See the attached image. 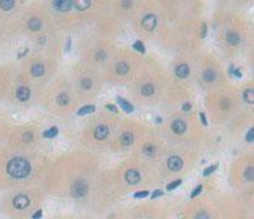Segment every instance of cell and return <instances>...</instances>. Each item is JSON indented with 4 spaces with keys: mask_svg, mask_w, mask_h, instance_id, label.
<instances>
[{
    "mask_svg": "<svg viewBox=\"0 0 254 219\" xmlns=\"http://www.w3.org/2000/svg\"><path fill=\"white\" fill-rule=\"evenodd\" d=\"M8 173L13 178H25L30 173V164L23 158H14L8 164Z\"/></svg>",
    "mask_w": 254,
    "mask_h": 219,
    "instance_id": "obj_1",
    "label": "cell"
},
{
    "mask_svg": "<svg viewBox=\"0 0 254 219\" xmlns=\"http://www.w3.org/2000/svg\"><path fill=\"white\" fill-rule=\"evenodd\" d=\"M88 192V185L84 180H77L72 188V193L74 197L77 198H80V197H84Z\"/></svg>",
    "mask_w": 254,
    "mask_h": 219,
    "instance_id": "obj_2",
    "label": "cell"
},
{
    "mask_svg": "<svg viewBox=\"0 0 254 219\" xmlns=\"http://www.w3.org/2000/svg\"><path fill=\"white\" fill-rule=\"evenodd\" d=\"M142 25H143L144 29H147V30L150 31V30H153V29L155 28V25H156V18H155L154 15L149 14V15L144 16V19L142 20Z\"/></svg>",
    "mask_w": 254,
    "mask_h": 219,
    "instance_id": "obj_3",
    "label": "cell"
},
{
    "mask_svg": "<svg viewBox=\"0 0 254 219\" xmlns=\"http://www.w3.org/2000/svg\"><path fill=\"white\" fill-rule=\"evenodd\" d=\"M183 167V160L179 158V156H172L168 160V168L170 170H174V172H178Z\"/></svg>",
    "mask_w": 254,
    "mask_h": 219,
    "instance_id": "obj_4",
    "label": "cell"
},
{
    "mask_svg": "<svg viewBox=\"0 0 254 219\" xmlns=\"http://www.w3.org/2000/svg\"><path fill=\"white\" fill-rule=\"evenodd\" d=\"M125 179H126V182H128L129 184H137V183L139 182V179H140V174H139L138 170H135V169H130V170L126 172V174H125Z\"/></svg>",
    "mask_w": 254,
    "mask_h": 219,
    "instance_id": "obj_5",
    "label": "cell"
},
{
    "mask_svg": "<svg viewBox=\"0 0 254 219\" xmlns=\"http://www.w3.org/2000/svg\"><path fill=\"white\" fill-rule=\"evenodd\" d=\"M29 205V198L26 195H18L14 199V207L16 209H25Z\"/></svg>",
    "mask_w": 254,
    "mask_h": 219,
    "instance_id": "obj_6",
    "label": "cell"
},
{
    "mask_svg": "<svg viewBox=\"0 0 254 219\" xmlns=\"http://www.w3.org/2000/svg\"><path fill=\"white\" fill-rule=\"evenodd\" d=\"M53 4L56 10L61 11H68L73 7V2H70V0H59V2H54Z\"/></svg>",
    "mask_w": 254,
    "mask_h": 219,
    "instance_id": "obj_7",
    "label": "cell"
},
{
    "mask_svg": "<svg viewBox=\"0 0 254 219\" xmlns=\"http://www.w3.org/2000/svg\"><path fill=\"white\" fill-rule=\"evenodd\" d=\"M30 97V90L26 88V86H20L18 90H16V98L21 102H25L28 100Z\"/></svg>",
    "mask_w": 254,
    "mask_h": 219,
    "instance_id": "obj_8",
    "label": "cell"
},
{
    "mask_svg": "<svg viewBox=\"0 0 254 219\" xmlns=\"http://www.w3.org/2000/svg\"><path fill=\"white\" fill-rule=\"evenodd\" d=\"M108 133H109L108 127H105V125H99V127H98L97 129H95L94 137L97 138L98 140H102V139H104V138L108 135Z\"/></svg>",
    "mask_w": 254,
    "mask_h": 219,
    "instance_id": "obj_9",
    "label": "cell"
},
{
    "mask_svg": "<svg viewBox=\"0 0 254 219\" xmlns=\"http://www.w3.org/2000/svg\"><path fill=\"white\" fill-rule=\"evenodd\" d=\"M172 129L175 134H182L185 132L186 127H185V123L182 121V120H174L173 124H172Z\"/></svg>",
    "mask_w": 254,
    "mask_h": 219,
    "instance_id": "obj_10",
    "label": "cell"
},
{
    "mask_svg": "<svg viewBox=\"0 0 254 219\" xmlns=\"http://www.w3.org/2000/svg\"><path fill=\"white\" fill-rule=\"evenodd\" d=\"M115 69H116V74H119V75H124V74H126V73L129 72V67H128V64H126V63H124V61L118 63Z\"/></svg>",
    "mask_w": 254,
    "mask_h": 219,
    "instance_id": "obj_11",
    "label": "cell"
},
{
    "mask_svg": "<svg viewBox=\"0 0 254 219\" xmlns=\"http://www.w3.org/2000/svg\"><path fill=\"white\" fill-rule=\"evenodd\" d=\"M175 74H177V77H179V78H185V77L189 74V68H188L185 64H182V65H179V67L175 69Z\"/></svg>",
    "mask_w": 254,
    "mask_h": 219,
    "instance_id": "obj_12",
    "label": "cell"
},
{
    "mask_svg": "<svg viewBox=\"0 0 254 219\" xmlns=\"http://www.w3.org/2000/svg\"><path fill=\"white\" fill-rule=\"evenodd\" d=\"M120 142L121 144L124 145H130L133 142H134V137L132 133H124L121 137H120Z\"/></svg>",
    "mask_w": 254,
    "mask_h": 219,
    "instance_id": "obj_13",
    "label": "cell"
},
{
    "mask_svg": "<svg viewBox=\"0 0 254 219\" xmlns=\"http://www.w3.org/2000/svg\"><path fill=\"white\" fill-rule=\"evenodd\" d=\"M116 99H118L119 104L121 105V109H124L125 112H128V113H130V112H133V110H134L133 105H132L130 103H128V102H126L125 99H123V98H120V97H118Z\"/></svg>",
    "mask_w": 254,
    "mask_h": 219,
    "instance_id": "obj_14",
    "label": "cell"
},
{
    "mask_svg": "<svg viewBox=\"0 0 254 219\" xmlns=\"http://www.w3.org/2000/svg\"><path fill=\"white\" fill-rule=\"evenodd\" d=\"M215 72L213 70V69H207L204 73H203V79L205 80V81H208V83H210V81H214L215 80Z\"/></svg>",
    "mask_w": 254,
    "mask_h": 219,
    "instance_id": "obj_15",
    "label": "cell"
},
{
    "mask_svg": "<svg viewBox=\"0 0 254 219\" xmlns=\"http://www.w3.org/2000/svg\"><path fill=\"white\" fill-rule=\"evenodd\" d=\"M73 5H75L78 10H85L89 8L90 2H88V0H77V2H73Z\"/></svg>",
    "mask_w": 254,
    "mask_h": 219,
    "instance_id": "obj_16",
    "label": "cell"
},
{
    "mask_svg": "<svg viewBox=\"0 0 254 219\" xmlns=\"http://www.w3.org/2000/svg\"><path fill=\"white\" fill-rule=\"evenodd\" d=\"M40 28H42V23H40L39 19L34 18V19H30V20H29V29H30V30L37 31V30H39Z\"/></svg>",
    "mask_w": 254,
    "mask_h": 219,
    "instance_id": "obj_17",
    "label": "cell"
},
{
    "mask_svg": "<svg viewBox=\"0 0 254 219\" xmlns=\"http://www.w3.org/2000/svg\"><path fill=\"white\" fill-rule=\"evenodd\" d=\"M31 74L34 77H42L44 74V67L42 64H35L33 68H31Z\"/></svg>",
    "mask_w": 254,
    "mask_h": 219,
    "instance_id": "obj_18",
    "label": "cell"
},
{
    "mask_svg": "<svg viewBox=\"0 0 254 219\" xmlns=\"http://www.w3.org/2000/svg\"><path fill=\"white\" fill-rule=\"evenodd\" d=\"M227 40H228V43H229L230 45H237V44L239 43V37H238V34H235V33H228Z\"/></svg>",
    "mask_w": 254,
    "mask_h": 219,
    "instance_id": "obj_19",
    "label": "cell"
},
{
    "mask_svg": "<svg viewBox=\"0 0 254 219\" xmlns=\"http://www.w3.org/2000/svg\"><path fill=\"white\" fill-rule=\"evenodd\" d=\"M13 7H14L13 0H2V2H0V8H2L3 10H5V11L10 10Z\"/></svg>",
    "mask_w": 254,
    "mask_h": 219,
    "instance_id": "obj_20",
    "label": "cell"
},
{
    "mask_svg": "<svg viewBox=\"0 0 254 219\" xmlns=\"http://www.w3.org/2000/svg\"><path fill=\"white\" fill-rule=\"evenodd\" d=\"M68 103H69L68 94L63 93V94H60V95H58V104H59V105H67Z\"/></svg>",
    "mask_w": 254,
    "mask_h": 219,
    "instance_id": "obj_21",
    "label": "cell"
},
{
    "mask_svg": "<svg viewBox=\"0 0 254 219\" xmlns=\"http://www.w3.org/2000/svg\"><path fill=\"white\" fill-rule=\"evenodd\" d=\"M153 93H154V86H153V85H150V84L144 85V86L142 88V94H143V95H145V97L151 95Z\"/></svg>",
    "mask_w": 254,
    "mask_h": 219,
    "instance_id": "obj_22",
    "label": "cell"
},
{
    "mask_svg": "<svg viewBox=\"0 0 254 219\" xmlns=\"http://www.w3.org/2000/svg\"><path fill=\"white\" fill-rule=\"evenodd\" d=\"M253 97H254V90L250 88V89H247L244 91V99L248 102V103H253Z\"/></svg>",
    "mask_w": 254,
    "mask_h": 219,
    "instance_id": "obj_23",
    "label": "cell"
},
{
    "mask_svg": "<svg viewBox=\"0 0 254 219\" xmlns=\"http://www.w3.org/2000/svg\"><path fill=\"white\" fill-rule=\"evenodd\" d=\"M94 109H95L94 105H86V107H83V108L78 112V115H84V114L91 113V112H94Z\"/></svg>",
    "mask_w": 254,
    "mask_h": 219,
    "instance_id": "obj_24",
    "label": "cell"
},
{
    "mask_svg": "<svg viewBox=\"0 0 254 219\" xmlns=\"http://www.w3.org/2000/svg\"><path fill=\"white\" fill-rule=\"evenodd\" d=\"M58 134V129L56 128H51V129H49V130H46V132H44V137L45 138H54L55 135Z\"/></svg>",
    "mask_w": 254,
    "mask_h": 219,
    "instance_id": "obj_25",
    "label": "cell"
},
{
    "mask_svg": "<svg viewBox=\"0 0 254 219\" xmlns=\"http://www.w3.org/2000/svg\"><path fill=\"white\" fill-rule=\"evenodd\" d=\"M143 151H144V154H145V155L151 156V155H154V154H155V148H154L153 145H147V147L143 149Z\"/></svg>",
    "mask_w": 254,
    "mask_h": 219,
    "instance_id": "obj_26",
    "label": "cell"
},
{
    "mask_svg": "<svg viewBox=\"0 0 254 219\" xmlns=\"http://www.w3.org/2000/svg\"><path fill=\"white\" fill-rule=\"evenodd\" d=\"M80 85H81V88H83V89H90V88H91V85H93V83H91V80H90V79H83V80H81V83H80Z\"/></svg>",
    "mask_w": 254,
    "mask_h": 219,
    "instance_id": "obj_27",
    "label": "cell"
},
{
    "mask_svg": "<svg viewBox=\"0 0 254 219\" xmlns=\"http://www.w3.org/2000/svg\"><path fill=\"white\" fill-rule=\"evenodd\" d=\"M180 184H182V180H180V179H178V180H175V182H172L170 184H168L167 189H168V191H173V189H175L177 186H179Z\"/></svg>",
    "mask_w": 254,
    "mask_h": 219,
    "instance_id": "obj_28",
    "label": "cell"
},
{
    "mask_svg": "<svg viewBox=\"0 0 254 219\" xmlns=\"http://www.w3.org/2000/svg\"><path fill=\"white\" fill-rule=\"evenodd\" d=\"M244 175H245V179H248V180H253V177H254V174H253V167L247 168Z\"/></svg>",
    "mask_w": 254,
    "mask_h": 219,
    "instance_id": "obj_29",
    "label": "cell"
},
{
    "mask_svg": "<svg viewBox=\"0 0 254 219\" xmlns=\"http://www.w3.org/2000/svg\"><path fill=\"white\" fill-rule=\"evenodd\" d=\"M217 167H218V164H214V165H212V167H209V168H207L204 172H203V175L204 177H208L209 174H212L215 169H217Z\"/></svg>",
    "mask_w": 254,
    "mask_h": 219,
    "instance_id": "obj_30",
    "label": "cell"
},
{
    "mask_svg": "<svg viewBox=\"0 0 254 219\" xmlns=\"http://www.w3.org/2000/svg\"><path fill=\"white\" fill-rule=\"evenodd\" d=\"M133 48H134L135 50L140 51V53H144V51H145V49H144V45H143V44H142L140 42H137V43H134Z\"/></svg>",
    "mask_w": 254,
    "mask_h": 219,
    "instance_id": "obj_31",
    "label": "cell"
},
{
    "mask_svg": "<svg viewBox=\"0 0 254 219\" xmlns=\"http://www.w3.org/2000/svg\"><path fill=\"white\" fill-rule=\"evenodd\" d=\"M202 189H203V186H202V185H198V186L195 188V189H194V192L192 193V198H195V197L202 192Z\"/></svg>",
    "mask_w": 254,
    "mask_h": 219,
    "instance_id": "obj_32",
    "label": "cell"
},
{
    "mask_svg": "<svg viewBox=\"0 0 254 219\" xmlns=\"http://www.w3.org/2000/svg\"><path fill=\"white\" fill-rule=\"evenodd\" d=\"M253 138H254V129L252 128V129L248 132V134H247V140H248V142H253Z\"/></svg>",
    "mask_w": 254,
    "mask_h": 219,
    "instance_id": "obj_33",
    "label": "cell"
},
{
    "mask_svg": "<svg viewBox=\"0 0 254 219\" xmlns=\"http://www.w3.org/2000/svg\"><path fill=\"white\" fill-rule=\"evenodd\" d=\"M195 219H209V215H208L205 212H202V213H199V214L195 217Z\"/></svg>",
    "mask_w": 254,
    "mask_h": 219,
    "instance_id": "obj_34",
    "label": "cell"
},
{
    "mask_svg": "<svg viewBox=\"0 0 254 219\" xmlns=\"http://www.w3.org/2000/svg\"><path fill=\"white\" fill-rule=\"evenodd\" d=\"M134 197L135 198H145V197H148V192H138L134 194Z\"/></svg>",
    "mask_w": 254,
    "mask_h": 219,
    "instance_id": "obj_35",
    "label": "cell"
},
{
    "mask_svg": "<svg viewBox=\"0 0 254 219\" xmlns=\"http://www.w3.org/2000/svg\"><path fill=\"white\" fill-rule=\"evenodd\" d=\"M220 107H221V109H228V107H229V102L227 100V99H223L220 102Z\"/></svg>",
    "mask_w": 254,
    "mask_h": 219,
    "instance_id": "obj_36",
    "label": "cell"
},
{
    "mask_svg": "<svg viewBox=\"0 0 254 219\" xmlns=\"http://www.w3.org/2000/svg\"><path fill=\"white\" fill-rule=\"evenodd\" d=\"M95 58H97L98 60H102V61H103V60L105 59V53H104V51H98V53H97V56H95Z\"/></svg>",
    "mask_w": 254,
    "mask_h": 219,
    "instance_id": "obj_37",
    "label": "cell"
},
{
    "mask_svg": "<svg viewBox=\"0 0 254 219\" xmlns=\"http://www.w3.org/2000/svg\"><path fill=\"white\" fill-rule=\"evenodd\" d=\"M23 139H24L25 142H29V140L33 139V134H31V133H25L24 137H23Z\"/></svg>",
    "mask_w": 254,
    "mask_h": 219,
    "instance_id": "obj_38",
    "label": "cell"
},
{
    "mask_svg": "<svg viewBox=\"0 0 254 219\" xmlns=\"http://www.w3.org/2000/svg\"><path fill=\"white\" fill-rule=\"evenodd\" d=\"M230 74H234L235 77H238V78H240L242 77V73L238 70V69H233V68H230Z\"/></svg>",
    "mask_w": 254,
    "mask_h": 219,
    "instance_id": "obj_39",
    "label": "cell"
},
{
    "mask_svg": "<svg viewBox=\"0 0 254 219\" xmlns=\"http://www.w3.org/2000/svg\"><path fill=\"white\" fill-rule=\"evenodd\" d=\"M160 195H163V192H162V191H155V192L151 194V199H155L156 197H160Z\"/></svg>",
    "mask_w": 254,
    "mask_h": 219,
    "instance_id": "obj_40",
    "label": "cell"
},
{
    "mask_svg": "<svg viewBox=\"0 0 254 219\" xmlns=\"http://www.w3.org/2000/svg\"><path fill=\"white\" fill-rule=\"evenodd\" d=\"M42 215H43V212H42V210H38V212L33 215V219H40V218H42Z\"/></svg>",
    "mask_w": 254,
    "mask_h": 219,
    "instance_id": "obj_41",
    "label": "cell"
},
{
    "mask_svg": "<svg viewBox=\"0 0 254 219\" xmlns=\"http://www.w3.org/2000/svg\"><path fill=\"white\" fill-rule=\"evenodd\" d=\"M190 108H192V105H190V104H188V103L183 105V110H184V112H188V110H190Z\"/></svg>",
    "mask_w": 254,
    "mask_h": 219,
    "instance_id": "obj_42",
    "label": "cell"
},
{
    "mask_svg": "<svg viewBox=\"0 0 254 219\" xmlns=\"http://www.w3.org/2000/svg\"><path fill=\"white\" fill-rule=\"evenodd\" d=\"M200 118H202V121H203V124H204V125H207V120H205V115H204L203 113H200Z\"/></svg>",
    "mask_w": 254,
    "mask_h": 219,
    "instance_id": "obj_43",
    "label": "cell"
},
{
    "mask_svg": "<svg viewBox=\"0 0 254 219\" xmlns=\"http://www.w3.org/2000/svg\"><path fill=\"white\" fill-rule=\"evenodd\" d=\"M107 108H108L109 110H113V112H116V108H115L114 105H110V104H109V105H107Z\"/></svg>",
    "mask_w": 254,
    "mask_h": 219,
    "instance_id": "obj_44",
    "label": "cell"
},
{
    "mask_svg": "<svg viewBox=\"0 0 254 219\" xmlns=\"http://www.w3.org/2000/svg\"><path fill=\"white\" fill-rule=\"evenodd\" d=\"M205 28H207V26H205V24H203V33H202V37H204V35H205Z\"/></svg>",
    "mask_w": 254,
    "mask_h": 219,
    "instance_id": "obj_45",
    "label": "cell"
},
{
    "mask_svg": "<svg viewBox=\"0 0 254 219\" xmlns=\"http://www.w3.org/2000/svg\"><path fill=\"white\" fill-rule=\"evenodd\" d=\"M123 5H125V7H128V5H132V3H129V2H124V3H123Z\"/></svg>",
    "mask_w": 254,
    "mask_h": 219,
    "instance_id": "obj_46",
    "label": "cell"
}]
</instances>
